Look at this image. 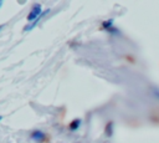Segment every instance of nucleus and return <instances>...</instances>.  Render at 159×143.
Instances as JSON below:
<instances>
[{
	"mask_svg": "<svg viewBox=\"0 0 159 143\" xmlns=\"http://www.w3.org/2000/svg\"><path fill=\"white\" fill-rule=\"evenodd\" d=\"M42 5L40 4V2H35V4H32V6H31V10H30V12L27 14V16H26V21L29 22V24H32L41 14H42Z\"/></svg>",
	"mask_w": 159,
	"mask_h": 143,
	"instance_id": "f257e3e1",
	"label": "nucleus"
},
{
	"mask_svg": "<svg viewBox=\"0 0 159 143\" xmlns=\"http://www.w3.org/2000/svg\"><path fill=\"white\" fill-rule=\"evenodd\" d=\"M4 27H5V24H1V25H0V32L2 31V29H4Z\"/></svg>",
	"mask_w": 159,
	"mask_h": 143,
	"instance_id": "0eeeda50",
	"label": "nucleus"
},
{
	"mask_svg": "<svg viewBox=\"0 0 159 143\" xmlns=\"http://www.w3.org/2000/svg\"><path fill=\"white\" fill-rule=\"evenodd\" d=\"M2 6V0H0V7Z\"/></svg>",
	"mask_w": 159,
	"mask_h": 143,
	"instance_id": "6e6552de",
	"label": "nucleus"
},
{
	"mask_svg": "<svg viewBox=\"0 0 159 143\" xmlns=\"http://www.w3.org/2000/svg\"><path fill=\"white\" fill-rule=\"evenodd\" d=\"M50 11H51V9H45V10L42 11V14H41V15H40V16H39V17H37V19H36V20H35L32 24H27V25L24 27V31H25V32H27V31H31L34 27H36V26L39 25V22L42 20V17H45V16H46V15H47Z\"/></svg>",
	"mask_w": 159,
	"mask_h": 143,
	"instance_id": "20e7f679",
	"label": "nucleus"
},
{
	"mask_svg": "<svg viewBox=\"0 0 159 143\" xmlns=\"http://www.w3.org/2000/svg\"><path fill=\"white\" fill-rule=\"evenodd\" d=\"M30 138H31L32 141L37 142V143H43V142L47 141V136H46V133H45L43 131H41V129H34V131H31V133H30Z\"/></svg>",
	"mask_w": 159,
	"mask_h": 143,
	"instance_id": "7ed1b4c3",
	"label": "nucleus"
},
{
	"mask_svg": "<svg viewBox=\"0 0 159 143\" xmlns=\"http://www.w3.org/2000/svg\"><path fill=\"white\" fill-rule=\"evenodd\" d=\"M113 132H114V122H113V121H109V122H107L106 126H104V134H106L108 138H111V137L113 136Z\"/></svg>",
	"mask_w": 159,
	"mask_h": 143,
	"instance_id": "423d86ee",
	"label": "nucleus"
},
{
	"mask_svg": "<svg viewBox=\"0 0 159 143\" xmlns=\"http://www.w3.org/2000/svg\"><path fill=\"white\" fill-rule=\"evenodd\" d=\"M1 119H2V116H0V121H1Z\"/></svg>",
	"mask_w": 159,
	"mask_h": 143,
	"instance_id": "1a4fd4ad",
	"label": "nucleus"
},
{
	"mask_svg": "<svg viewBox=\"0 0 159 143\" xmlns=\"http://www.w3.org/2000/svg\"><path fill=\"white\" fill-rule=\"evenodd\" d=\"M101 26H102V30H104L106 32H108V34H111V35H119V34H120L119 29H118L117 26H114V21H113V19L104 20V21L102 22Z\"/></svg>",
	"mask_w": 159,
	"mask_h": 143,
	"instance_id": "f03ea898",
	"label": "nucleus"
},
{
	"mask_svg": "<svg viewBox=\"0 0 159 143\" xmlns=\"http://www.w3.org/2000/svg\"><path fill=\"white\" fill-rule=\"evenodd\" d=\"M81 124H82V119H81V118H75V119H72V121L70 122L68 129H70L71 132H76V131L80 129Z\"/></svg>",
	"mask_w": 159,
	"mask_h": 143,
	"instance_id": "39448f33",
	"label": "nucleus"
}]
</instances>
